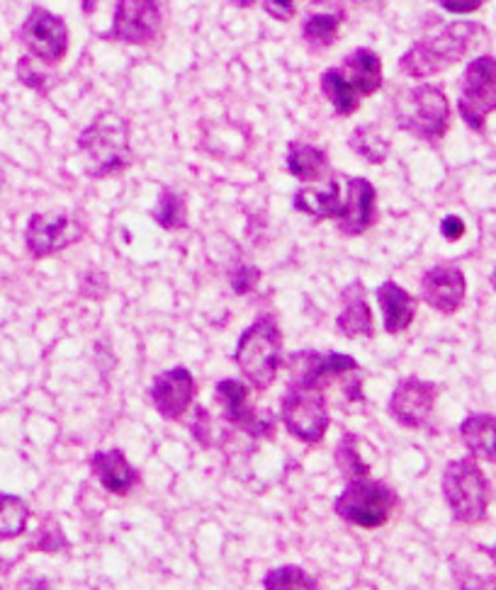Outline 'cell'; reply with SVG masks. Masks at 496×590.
<instances>
[{
    "instance_id": "cell-10",
    "label": "cell",
    "mask_w": 496,
    "mask_h": 590,
    "mask_svg": "<svg viewBox=\"0 0 496 590\" xmlns=\"http://www.w3.org/2000/svg\"><path fill=\"white\" fill-rule=\"evenodd\" d=\"M161 24H164V15H161L158 0H120L110 37L115 42L146 46L156 42Z\"/></svg>"
},
{
    "instance_id": "cell-17",
    "label": "cell",
    "mask_w": 496,
    "mask_h": 590,
    "mask_svg": "<svg viewBox=\"0 0 496 590\" xmlns=\"http://www.w3.org/2000/svg\"><path fill=\"white\" fill-rule=\"evenodd\" d=\"M358 95H375L382 87V61L372 49H353L339 66Z\"/></svg>"
},
{
    "instance_id": "cell-21",
    "label": "cell",
    "mask_w": 496,
    "mask_h": 590,
    "mask_svg": "<svg viewBox=\"0 0 496 590\" xmlns=\"http://www.w3.org/2000/svg\"><path fill=\"white\" fill-rule=\"evenodd\" d=\"M343 205H345V197L337 180H333L327 190H312V187H304V190L294 195V209L304 211V215H312L317 219H341Z\"/></svg>"
},
{
    "instance_id": "cell-2",
    "label": "cell",
    "mask_w": 496,
    "mask_h": 590,
    "mask_svg": "<svg viewBox=\"0 0 496 590\" xmlns=\"http://www.w3.org/2000/svg\"><path fill=\"white\" fill-rule=\"evenodd\" d=\"M79 146L89 158V173L93 178H105L130 166V127L117 112H103L85 127Z\"/></svg>"
},
{
    "instance_id": "cell-38",
    "label": "cell",
    "mask_w": 496,
    "mask_h": 590,
    "mask_svg": "<svg viewBox=\"0 0 496 590\" xmlns=\"http://www.w3.org/2000/svg\"><path fill=\"white\" fill-rule=\"evenodd\" d=\"M95 3H97V0H83V10L91 12V8H95Z\"/></svg>"
},
{
    "instance_id": "cell-29",
    "label": "cell",
    "mask_w": 496,
    "mask_h": 590,
    "mask_svg": "<svg viewBox=\"0 0 496 590\" xmlns=\"http://www.w3.org/2000/svg\"><path fill=\"white\" fill-rule=\"evenodd\" d=\"M337 462L339 469L345 476V479H355V476H365L368 474V464L363 462L361 452H358V443L353 435H345L339 449H337Z\"/></svg>"
},
{
    "instance_id": "cell-20",
    "label": "cell",
    "mask_w": 496,
    "mask_h": 590,
    "mask_svg": "<svg viewBox=\"0 0 496 590\" xmlns=\"http://www.w3.org/2000/svg\"><path fill=\"white\" fill-rule=\"evenodd\" d=\"M339 331L349 338L372 335V317L368 307V297L361 282H353L343 292V311L337 321Z\"/></svg>"
},
{
    "instance_id": "cell-1",
    "label": "cell",
    "mask_w": 496,
    "mask_h": 590,
    "mask_svg": "<svg viewBox=\"0 0 496 590\" xmlns=\"http://www.w3.org/2000/svg\"><path fill=\"white\" fill-rule=\"evenodd\" d=\"M479 34H485V28L477 22L445 24L441 32L412 44V49L400 59V69L412 79L436 75L463 61Z\"/></svg>"
},
{
    "instance_id": "cell-25",
    "label": "cell",
    "mask_w": 496,
    "mask_h": 590,
    "mask_svg": "<svg viewBox=\"0 0 496 590\" xmlns=\"http://www.w3.org/2000/svg\"><path fill=\"white\" fill-rule=\"evenodd\" d=\"M321 91L331 100L333 110L341 117H351L361 105V95L353 91V85L343 79L341 69H327L321 73Z\"/></svg>"
},
{
    "instance_id": "cell-3",
    "label": "cell",
    "mask_w": 496,
    "mask_h": 590,
    "mask_svg": "<svg viewBox=\"0 0 496 590\" xmlns=\"http://www.w3.org/2000/svg\"><path fill=\"white\" fill-rule=\"evenodd\" d=\"M396 127L418 136V139L436 142L448 132L451 107L448 97L438 85H414L394 100Z\"/></svg>"
},
{
    "instance_id": "cell-8",
    "label": "cell",
    "mask_w": 496,
    "mask_h": 590,
    "mask_svg": "<svg viewBox=\"0 0 496 590\" xmlns=\"http://www.w3.org/2000/svg\"><path fill=\"white\" fill-rule=\"evenodd\" d=\"M461 117L475 132L485 130V122L496 110V59L482 54L473 59L463 75Z\"/></svg>"
},
{
    "instance_id": "cell-39",
    "label": "cell",
    "mask_w": 496,
    "mask_h": 590,
    "mask_svg": "<svg viewBox=\"0 0 496 590\" xmlns=\"http://www.w3.org/2000/svg\"><path fill=\"white\" fill-rule=\"evenodd\" d=\"M351 3H355V6H370V3H375V0H351Z\"/></svg>"
},
{
    "instance_id": "cell-9",
    "label": "cell",
    "mask_w": 496,
    "mask_h": 590,
    "mask_svg": "<svg viewBox=\"0 0 496 590\" xmlns=\"http://www.w3.org/2000/svg\"><path fill=\"white\" fill-rule=\"evenodd\" d=\"M20 40L34 59H40L42 64L54 66L66 56L69 49L66 22L44 8H32L20 30Z\"/></svg>"
},
{
    "instance_id": "cell-34",
    "label": "cell",
    "mask_w": 496,
    "mask_h": 590,
    "mask_svg": "<svg viewBox=\"0 0 496 590\" xmlns=\"http://www.w3.org/2000/svg\"><path fill=\"white\" fill-rule=\"evenodd\" d=\"M436 3L448 10V12H455V15H465V12H475L479 10L482 6L487 3V0H436Z\"/></svg>"
},
{
    "instance_id": "cell-7",
    "label": "cell",
    "mask_w": 496,
    "mask_h": 590,
    "mask_svg": "<svg viewBox=\"0 0 496 590\" xmlns=\"http://www.w3.org/2000/svg\"><path fill=\"white\" fill-rule=\"evenodd\" d=\"M394 508V496L384 484L372 482L365 476L349 479L345 491L337 498V513L358 527H380L388 522Z\"/></svg>"
},
{
    "instance_id": "cell-32",
    "label": "cell",
    "mask_w": 496,
    "mask_h": 590,
    "mask_svg": "<svg viewBox=\"0 0 496 590\" xmlns=\"http://www.w3.org/2000/svg\"><path fill=\"white\" fill-rule=\"evenodd\" d=\"M260 280V270L254 266H241L237 272L231 275V287L237 294H248L256 290V284Z\"/></svg>"
},
{
    "instance_id": "cell-22",
    "label": "cell",
    "mask_w": 496,
    "mask_h": 590,
    "mask_svg": "<svg viewBox=\"0 0 496 590\" xmlns=\"http://www.w3.org/2000/svg\"><path fill=\"white\" fill-rule=\"evenodd\" d=\"M217 398L221 401V408H225V416L239 425L244 431L258 433V421L254 408L248 406V389L237 382V380H221L217 384Z\"/></svg>"
},
{
    "instance_id": "cell-5",
    "label": "cell",
    "mask_w": 496,
    "mask_h": 590,
    "mask_svg": "<svg viewBox=\"0 0 496 590\" xmlns=\"http://www.w3.org/2000/svg\"><path fill=\"white\" fill-rule=\"evenodd\" d=\"M282 421L288 431L302 443L317 445L329 428V411L324 398V384L304 376H294L282 396Z\"/></svg>"
},
{
    "instance_id": "cell-27",
    "label": "cell",
    "mask_w": 496,
    "mask_h": 590,
    "mask_svg": "<svg viewBox=\"0 0 496 590\" xmlns=\"http://www.w3.org/2000/svg\"><path fill=\"white\" fill-rule=\"evenodd\" d=\"M30 510L24 500L10 494H0V539H16L28 527Z\"/></svg>"
},
{
    "instance_id": "cell-13",
    "label": "cell",
    "mask_w": 496,
    "mask_h": 590,
    "mask_svg": "<svg viewBox=\"0 0 496 590\" xmlns=\"http://www.w3.org/2000/svg\"><path fill=\"white\" fill-rule=\"evenodd\" d=\"M195 396L193 374L185 368H173L161 372L152 384V401L161 416L168 421H178L188 411Z\"/></svg>"
},
{
    "instance_id": "cell-4",
    "label": "cell",
    "mask_w": 496,
    "mask_h": 590,
    "mask_svg": "<svg viewBox=\"0 0 496 590\" xmlns=\"http://www.w3.org/2000/svg\"><path fill=\"white\" fill-rule=\"evenodd\" d=\"M280 353L282 338L276 321L270 317H260L254 325H248V331L241 335L237 353H234V362H237L246 380L251 382L258 392H266L278 376Z\"/></svg>"
},
{
    "instance_id": "cell-33",
    "label": "cell",
    "mask_w": 496,
    "mask_h": 590,
    "mask_svg": "<svg viewBox=\"0 0 496 590\" xmlns=\"http://www.w3.org/2000/svg\"><path fill=\"white\" fill-rule=\"evenodd\" d=\"M294 6H297V0H264L266 12L272 20H278V22L292 20L294 18Z\"/></svg>"
},
{
    "instance_id": "cell-30",
    "label": "cell",
    "mask_w": 496,
    "mask_h": 590,
    "mask_svg": "<svg viewBox=\"0 0 496 590\" xmlns=\"http://www.w3.org/2000/svg\"><path fill=\"white\" fill-rule=\"evenodd\" d=\"M266 588L272 590H282V588H319V583L312 579V576L304 573L302 569L297 567H282L270 571L264 581Z\"/></svg>"
},
{
    "instance_id": "cell-11",
    "label": "cell",
    "mask_w": 496,
    "mask_h": 590,
    "mask_svg": "<svg viewBox=\"0 0 496 590\" xmlns=\"http://www.w3.org/2000/svg\"><path fill=\"white\" fill-rule=\"evenodd\" d=\"M81 236L83 226L76 219L64 215V211H56V215L52 211V215H34L30 219L24 241H28V248L34 258H46L81 241Z\"/></svg>"
},
{
    "instance_id": "cell-14",
    "label": "cell",
    "mask_w": 496,
    "mask_h": 590,
    "mask_svg": "<svg viewBox=\"0 0 496 590\" xmlns=\"http://www.w3.org/2000/svg\"><path fill=\"white\" fill-rule=\"evenodd\" d=\"M421 294L428 307L453 313L465 301V275L453 266L431 268L421 280Z\"/></svg>"
},
{
    "instance_id": "cell-36",
    "label": "cell",
    "mask_w": 496,
    "mask_h": 590,
    "mask_svg": "<svg viewBox=\"0 0 496 590\" xmlns=\"http://www.w3.org/2000/svg\"><path fill=\"white\" fill-rule=\"evenodd\" d=\"M197 418H200L203 425H209V416H207V411H205V408H197ZM193 431H195V435H197V441H200L203 445H209V437L200 433V425H195Z\"/></svg>"
},
{
    "instance_id": "cell-16",
    "label": "cell",
    "mask_w": 496,
    "mask_h": 590,
    "mask_svg": "<svg viewBox=\"0 0 496 590\" xmlns=\"http://www.w3.org/2000/svg\"><path fill=\"white\" fill-rule=\"evenodd\" d=\"M91 469L97 476V482H101L110 494L117 496L130 494L132 486H136V482H140V474L132 469V464L120 449L95 452L91 457Z\"/></svg>"
},
{
    "instance_id": "cell-31",
    "label": "cell",
    "mask_w": 496,
    "mask_h": 590,
    "mask_svg": "<svg viewBox=\"0 0 496 590\" xmlns=\"http://www.w3.org/2000/svg\"><path fill=\"white\" fill-rule=\"evenodd\" d=\"M18 75H20V81H22L24 85L32 87V91H37V93H46V87H49V75H46L42 69H37L32 59H20V64H18Z\"/></svg>"
},
{
    "instance_id": "cell-28",
    "label": "cell",
    "mask_w": 496,
    "mask_h": 590,
    "mask_svg": "<svg viewBox=\"0 0 496 590\" xmlns=\"http://www.w3.org/2000/svg\"><path fill=\"white\" fill-rule=\"evenodd\" d=\"M152 217L156 224L164 226L168 231H178L185 229V224H188V211H185V199L173 193V190H164L158 197V205L152 211Z\"/></svg>"
},
{
    "instance_id": "cell-26",
    "label": "cell",
    "mask_w": 496,
    "mask_h": 590,
    "mask_svg": "<svg viewBox=\"0 0 496 590\" xmlns=\"http://www.w3.org/2000/svg\"><path fill=\"white\" fill-rule=\"evenodd\" d=\"M349 146L368 163H384L390 154V142L384 139L375 124H361V127H355Z\"/></svg>"
},
{
    "instance_id": "cell-35",
    "label": "cell",
    "mask_w": 496,
    "mask_h": 590,
    "mask_svg": "<svg viewBox=\"0 0 496 590\" xmlns=\"http://www.w3.org/2000/svg\"><path fill=\"white\" fill-rule=\"evenodd\" d=\"M441 234L448 238V241H457L465 234V221L461 217H445L441 224Z\"/></svg>"
},
{
    "instance_id": "cell-18",
    "label": "cell",
    "mask_w": 496,
    "mask_h": 590,
    "mask_svg": "<svg viewBox=\"0 0 496 590\" xmlns=\"http://www.w3.org/2000/svg\"><path fill=\"white\" fill-rule=\"evenodd\" d=\"M378 301L382 307L384 329L388 333H402L414 321V299L409 292H404L400 284L382 282L378 287Z\"/></svg>"
},
{
    "instance_id": "cell-40",
    "label": "cell",
    "mask_w": 496,
    "mask_h": 590,
    "mask_svg": "<svg viewBox=\"0 0 496 590\" xmlns=\"http://www.w3.org/2000/svg\"><path fill=\"white\" fill-rule=\"evenodd\" d=\"M492 284H494V290H496V270H494V275H492Z\"/></svg>"
},
{
    "instance_id": "cell-37",
    "label": "cell",
    "mask_w": 496,
    "mask_h": 590,
    "mask_svg": "<svg viewBox=\"0 0 496 590\" xmlns=\"http://www.w3.org/2000/svg\"><path fill=\"white\" fill-rule=\"evenodd\" d=\"M229 3L237 6V8H251L254 0H229Z\"/></svg>"
},
{
    "instance_id": "cell-12",
    "label": "cell",
    "mask_w": 496,
    "mask_h": 590,
    "mask_svg": "<svg viewBox=\"0 0 496 590\" xmlns=\"http://www.w3.org/2000/svg\"><path fill=\"white\" fill-rule=\"evenodd\" d=\"M438 398V386L416 380V376H409L396 384L394 394L390 398V413L400 421L406 428H421L426 425L433 406H436Z\"/></svg>"
},
{
    "instance_id": "cell-19",
    "label": "cell",
    "mask_w": 496,
    "mask_h": 590,
    "mask_svg": "<svg viewBox=\"0 0 496 590\" xmlns=\"http://www.w3.org/2000/svg\"><path fill=\"white\" fill-rule=\"evenodd\" d=\"M461 437L473 457L496 462V416L492 413H473L461 425Z\"/></svg>"
},
{
    "instance_id": "cell-24",
    "label": "cell",
    "mask_w": 496,
    "mask_h": 590,
    "mask_svg": "<svg viewBox=\"0 0 496 590\" xmlns=\"http://www.w3.org/2000/svg\"><path fill=\"white\" fill-rule=\"evenodd\" d=\"M327 166H329V158L321 148L312 144H300V142L290 144L288 170L294 175V178L314 183L321 178V175H324Z\"/></svg>"
},
{
    "instance_id": "cell-15",
    "label": "cell",
    "mask_w": 496,
    "mask_h": 590,
    "mask_svg": "<svg viewBox=\"0 0 496 590\" xmlns=\"http://www.w3.org/2000/svg\"><path fill=\"white\" fill-rule=\"evenodd\" d=\"M375 219V187L365 178H351L345 183V205L339 219L343 234H363Z\"/></svg>"
},
{
    "instance_id": "cell-23",
    "label": "cell",
    "mask_w": 496,
    "mask_h": 590,
    "mask_svg": "<svg viewBox=\"0 0 496 590\" xmlns=\"http://www.w3.org/2000/svg\"><path fill=\"white\" fill-rule=\"evenodd\" d=\"M343 10H317V6L309 12L304 24H302V34H304V42L312 44L314 49H324L331 46L337 42L339 37V28L343 22Z\"/></svg>"
},
{
    "instance_id": "cell-41",
    "label": "cell",
    "mask_w": 496,
    "mask_h": 590,
    "mask_svg": "<svg viewBox=\"0 0 496 590\" xmlns=\"http://www.w3.org/2000/svg\"><path fill=\"white\" fill-rule=\"evenodd\" d=\"M492 559H494V563H496V547L492 549Z\"/></svg>"
},
{
    "instance_id": "cell-6",
    "label": "cell",
    "mask_w": 496,
    "mask_h": 590,
    "mask_svg": "<svg viewBox=\"0 0 496 590\" xmlns=\"http://www.w3.org/2000/svg\"><path fill=\"white\" fill-rule=\"evenodd\" d=\"M443 496L457 522L473 525L487 516L489 484L475 459H453L445 467Z\"/></svg>"
}]
</instances>
